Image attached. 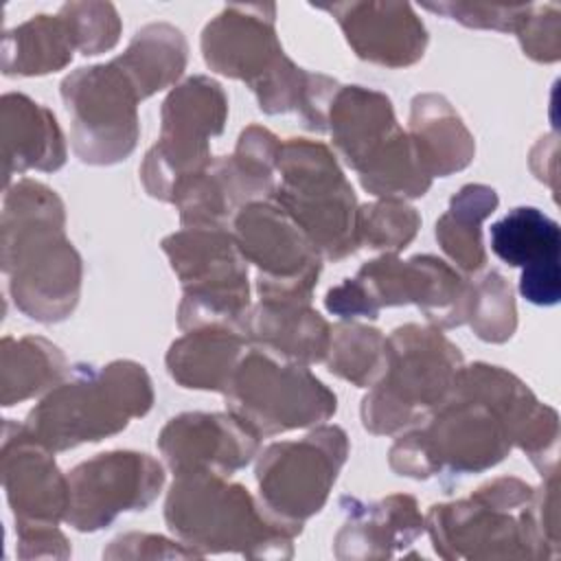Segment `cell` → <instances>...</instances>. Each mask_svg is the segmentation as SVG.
<instances>
[{"label": "cell", "instance_id": "cell-38", "mask_svg": "<svg viewBox=\"0 0 561 561\" xmlns=\"http://www.w3.org/2000/svg\"><path fill=\"white\" fill-rule=\"evenodd\" d=\"M103 559H202V554L180 539H169L153 533H125L110 541Z\"/></svg>", "mask_w": 561, "mask_h": 561}, {"label": "cell", "instance_id": "cell-40", "mask_svg": "<svg viewBox=\"0 0 561 561\" xmlns=\"http://www.w3.org/2000/svg\"><path fill=\"white\" fill-rule=\"evenodd\" d=\"M18 559H68L72 554L68 537L57 526H37L15 530Z\"/></svg>", "mask_w": 561, "mask_h": 561}, {"label": "cell", "instance_id": "cell-4", "mask_svg": "<svg viewBox=\"0 0 561 561\" xmlns=\"http://www.w3.org/2000/svg\"><path fill=\"white\" fill-rule=\"evenodd\" d=\"M153 399L151 377L134 359L75 364L66 379L31 408L24 425L55 454L68 451L121 434L131 419L151 410Z\"/></svg>", "mask_w": 561, "mask_h": 561}, {"label": "cell", "instance_id": "cell-11", "mask_svg": "<svg viewBox=\"0 0 561 561\" xmlns=\"http://www.w3.org/2000/svg\"><path fill=\"white\" fill-rule=\"evenodd\" d=\"M182 285L178 327L193 331L202 327H228L243 333L252 309L248 261L230 228H182L162 239Z\"/></svg>", "mask_w": 561, "mask_h": 561}, {"label": "cell", "instance_id": "cell-18", "mask_svg": "<svg viewBox=\"0 0 561 561\" xmlns=\"http://www.w3.org/2000/svg\"><path fill=\"white\" fill-rule=\"evenodd\" d=\"M164 467L145 451L112 449L96 454L68 473L66 524L79 533L107 528L118 515L149 508L162 486Z\"/></svg>", "mask_w": 561, "mask_h": 561}, {"label": "cell", "instance_id": "cell-12", "mask_svg": "<svg viewBox=\"0 0 561 561\" xmlns=\"http://www.w3.org/2000/svg\"><path fill=\"white\" fill-rule=\"evenodd\" d=\"M224 397L226 410L259 438L316 427L337 412L335 392L309 366L276 359L261 348L245 351Z\"/></svg>", "mask_w": 561, "mask_h": 561}, {"label": "cell", "instance_id": "cell-6", "mask_svg": "<svg viewBox=\"0 0 561 561\" xmlns=\"http://www.w3.org/2000/svg\"><path fill=\"white\" fill-rule=\"evenodd\" d=\"M329 134L337 156L357 173L366 193L405 202L430 191L432 178L383 92L342 85L329 107Z\"/></svg>", "mask_w": 561, "mask_h": 561}, {"label": "cell", "instance_id": "cell-22", "mask_svg": "<svg viewBox=\"0 0 561 561\" xmlns=\"http://www.w3.org/2000/svg\"><path fill=\"white\" fill-rule=\"evenodd\" d=\"M340 508L346 515L333 537V554L340 561L390 559L425 533V515L410 493H390L370 502L342 495Z\"/></svg>", "mask_w": 561, "mask_h": 561}, {"label": "cell", "instance_id": "cell-28", "mask_svg": "<svg viewBox=\"0 0 561 561\" xmlns=\"http://www.w3.org/2000/svg\"><path fill=\"white\" fill-rule=\"evenodd\" d=\"M70 373L64 351L42 335H4L0 342V403L11 408L46 394Z\"/></svg>", "mask_w": 561, "mask_h": 561}, {"label": "cell", "instance_id": "cell-30", "mask_svg": "<svg viewBox=\"0 0 561 561\" xmlns=\"http://www.w3.org/2000/svg\"><path fill=\"white\" fill-rule=\"evenodd\" d=\"M77 46L66 20L37 13L2 35V72L7 77H44L64 70Z\"/></svg>", "mask_w": 561, "mask_h": 561}, {"label": "cell", "instance_id": "cell-37", "mask_svg": "<svg viewBox=\"0 0 561 561\" xmlns=\"http://www.w3.org/2000/svg\"><path fill=\"white\" fill-rule=\"evenodd\" d=\"M522 53L537 64H554L561 59V7L554 2L528 7L515 31Z\"/></svg>", "mask_w": 561, "mask_h": 561}, {"label": "cell", "instance_id": "cell-29", "mask_svg": "<svg viewBox=\"0 0 561 561\" xmlns=\"http://www.w3.org/2000/svg\"><path fill=\"white\" fill-rule=\"evenodd\" d=\"M497 191L489 184H465L451 195L447 210L436 219V241L458 272L473 276L486 265L482 224L497 210Z\"/></svg>", "mask_w": 561, "mask_h": 561}, {"label": "cell", "instance_id": "cell-31", "mask_svg": "<svg viewBox=\"0 0 561 561\" xmlns=\"http://www.w3.org/2000/svg\"><path fill=\"white\" fill-rule=\"evenodd\" d=\"M491 250L511 267L559 263L561 228L535 206H517L491 224Z\"/></svg>", "mask_w": 561, "mask_h": 561}, {"label": "cell", "instance_id": "cell-24", "mask_svg": "<svg viewBox=\"0 0 561 561\" xmlns=\"http://www.w3.org/2000/svg\"><path fill=\"white\" fill-rule=\"evenodd\" d=\"M248 344L276 359L311 366L324 362L331 324L307 300H263L252 305L243 324Z\"/></svg>", "mask_w": 561, "mask_h": 561}, {"label": "cell", "instance_id": "cell-13", "mask_svg": "<svg viewBox=\"0 0 561 561\" xmlns=\"http://www.w3.org/2000/svg\"><path fill=\"white\" fill-rule=\"evenodd\" d=\"M228 94L219 81L193 75L178 83L160 107V134L138 169L145 191L160 202H173L186 178L204 171L210 160V138L224 134Z\"/></svg>", "mask_w": 561, "mask_h": 561}, {"label": "cell", "instance_id": "cell-7", "mask_svg": "<svg viewBox=\"0 0 561 561\" xmlns=\"http://www.w3.org/2000/svg\"><path fill=\"white\" fill-rule=\"evenodd\" d=\"M206 66L243 81L263 114H298L311 88V72L291 61L276 33V4H226L202 31Z\"/></svg>", "mask_w": 561, "mask_h": 561}, {"label": "cell", "instance_id": "cell-26", "mask_svg": "<svg viewBox=\"0 0 561 561\" xmlns=\"http://www.w3.org/2000/svg\"><path fill=\"white\" fill-rule=\"evenodd\" d=\"M245 351L248 340L241 331L202 327L173 340L164 364L169 377L186 390L224 392Z\"/></svg>", "mask_w": 561, "mask_h": 561}, {"label": "cell", "instance_id": "cell-41", "mask_svg": "<svg viewBox=\"0 0 561 561\" xmlns=\"http://www.w3.org/2000/svg\"><path fill=\"white\" fill-rule=\"evenodd\" d=\"M557 149H559L557 134H550V136H541L528 156L535 178L548 184L554 197H557Z\"/></svg>", "mask_w": 561, "mask_h": 561}, {"label": "cell", "instance_id": "cell-8", "mask_svg": "<svg viewBox=\"0 0 561 561\" xmlns=\"http://www.w3.org/2000/svg\"><path fill=\"white\" fill-rule=\"evenodd\" d=\"M465 366L460 348L432 324L408 322L388 335V364L359 405L366 432L392 436L440 408Z\"/></svg>", "mask_w": 561, "mask_h": 561}, {"label": "cell", "instance_id": "cell-19", "mask_svg": "<svg viewBox=\"0 0 561 561\" xmlns=\"http://www.w3.org/2000/svg\"><path fill=\"white\" fill-rule=\"evenodd\" d=\"M0 478L15 530L57 526L66 519L68 473L59 469L55 451L13 419L2 425Z\"/></svg>", "mask_w": 561, "mask_h": 561}, {"label": "cell", "instance_id": "cell-35", "mask_svg": "<svg viewBox=\"0 0 561 561\" xmlns=\"http://www.w3.org/2000/svg\"><path fill=\"white\" fill-rule=\"evenodd\" d=\"M59 15L66 20L77 50L85 57L107 53L121 39L123 22L112 2H66L61 4Z\"/></svg>", "mask_w": 561, "mask_h": 561}, {"label": "cell", "instance_id": "cell-3", "mask_svg": "<svg viewBox=\"0 0 561 561\" xmlns=\"http://www.w3.org/2000/svg\"><path fill=\"white\" fill-rule=\"evenodd\" d=\"M164 522L175 539L206 554H241L245 559H291L302 526L289 524L265 508L243 484L219 473L175 476Z\"/></svg>", "mask_w": 561, "mask_h": 561}, {"label": "cell", "instance_id": "cell-2", "mask_svg": "<svg viewBox=\"0 0 561 561\" xmlns=\"http://www.w3.org/2000/svg\"><path fill=\"white\" fill-rule=\"evenodd\" d=\"M0 263L9 294L26 318L55 324L75 313L83 261L66 237V206L48 184L20 178L4 188Z\"/></svg>", "mask_w": 561, "mask_h": 561}, {"label": "cell", "instance_id": "cell-9", "mask_svg": "<svg viewBox=\"0 0 561 561\" xmlns=\"http://www.w3.org/2000/svg\"><path fill=\"white\" fill-rule=\"evenodd\" d=\"M471 283L434 254H379L366 261L353 278H344L324 296L329 313L342 320H377L383 307L414 305L436 329L467 324Z\"/></svg>", "mask_w": 561, "mask_h": 561}, {"label": "cell", "instance_id": "cell-17", "mask_svg": "<svg viewBox=\"0 0 561 561\" xmlns=\"http://www.w3.org/2000/svg\"><path fill=\"white\" fill-rule=\"evenodd\" d=\"M230 230L248 265L256 267L259 298L311 302L324 259L280 206L272 199L252 202L239 210Z\"/></svg>", "mask_w": 561, "mask_h": 561}, {"label": "cell", "instance_id": "cell-23", "mask_svg": "<svg viewBox=\"0 0 561 561\" xmlns=\"http://www.w3.org/2000/svg\"><path fill=\"white\" fill-rule=\"evenodd\" d=\"M2 184L26 171L53 173L66 164L68 147L57 116L22 92H7L0 101Z\"/></svg>", "mask_w": 561, "mask_h": 561}, {"label": "cell", "instance_id": "cell-25", "mask_svg": "<svg viewBox=\"0 0 561 561\" xmlns=\"http://www.w3.org/2000/svg\"><path fill=\"white\" fill-rule=\"evenodd\" d=\"M408 134L432 180L449 178L476 158L473 134L447 96L438 92H421L412 99Z\"/></svg>", "mask_w": 561, "mask_h": 561}, {"label": "cell", "instance_id": "cell-39", "mask_svg": "<svg viewBox=\"0 0 561 561\" xmlns=\"http://www.w3.org/2000/svg\"><path fill=\"white\" fill-rule=\"evenodd\" d=\"M541 486L533 495V519L537 533L548 548L550 557L561 554V535H559V473L541 478Z\"/></svg>", "mask_w": 561, "mask_h": 561}, {"label": "cell", "instance_id": "cell-36", "mask_svg": "<svg viewBox=\"0 0 561 561\" xmlns=\"http://www.w3.org/2000/svg\"><path fill=\"white\" fill-rule=\"evenodd\" d=\"M425 11L445 15L467 28H484V31H500V33H515L519 22L524 20L530 2L508 4V2H460V0H445V2H423Z\"/></svg>", "mask_w": 561, "mask_h": 561}, {"label": "cell", "instance_id": "cell-15", "mask_svg": "<svg viewBox=\"0 0 561 561\" xmlns=\"http://www.w3.org/2000/svg\"><path fill=\"white\" fill-rule=\"evenodd\" d=\"M59 88L70 116V145L83 164L110 167L134 153L140 96L114 59L72 70Z\"/></svg>", "mask_w": 561, "mask_h": 561}, {"label": "cell", "instance_id": "cell-16", "mask_svg": "<svg viewBox=\"0 0 561 561\" xmlns=\"http://www.w3.org/2000/svg\"><path fill=\"white\" fill-rule=\"evenodd\" d=\"M351 445L340 425L320 423L298 440H278L256 456L259 497L276 517L305 526L318 515L346 465Z\"/></svg>", "mask_w": 561, "mask_h": 561}, {"label": "cell", "instance_id": "cell-20", "mask_svg": "<svg viewBox=\"0 0 561 561\" xmlns=\"http://www.w3.org/2000/svg\"><path fill=\"white\" fill-rule=\"evenodd\" d=\"M158 449L173 476L208 471L230 478L259 456L261 438L228 410L182 412L162 425Z\"/></svg>", "mask_w": 561, "mask_h": 561}, {"label": "cell", "instance_id": "cell-21", "mask_svg": "<svg viewBox=\"0 0 561 561\" xmlns=\"http://www.w3.org/2000/svg\"><path fill=\"white\" fill-rule=\"evenodd\" d=\"M340 24L351 50L381 68H408L423 59L430 35L410 2L362 0L316 7Z\"/></svg>", "mask_w": 561, "mask_h": 561}, {"label": "cell", "instance_id": "cell-32", "mask_svg": "<svg viewBox=\"0 0 561 561\" xmlns=\"http://www.w3.org/2000/svg\"><path fill=\"white\" fill-rule=\"evenodd\" d=\"M327 370L355 388H373L388 364V337L368 324L342 320L331 327Z\"/></svg>", "mask_w": 561, "mask_h": 561}, {"label": "cell", "instance_id": "cell-34", "mask_svg": "<svg viewBox=\"0 0 561 561\" xmlns=\"http://www.w3.org/2000/svg\"><path fill=\"white\" fill-rule=\"evenodd\" d=\"M419 228V210L403 199H377L357 208L359 248L399 254L414 241Z\"/></svg>", "mask_w": 561, "mask_h": 561}, {"label": "cell", "instance_id": "cell-27", "mask_svg": "<svg viewBox=\"0 0 561 561\" xmlns=\"http://www.w3.org/2000/svg\"><path fill=\"white\" fill-rule=\"evenodd\" d=\"M121 70L134 83L140 101L178 83L186 70L188 42L184 33L169 22L140 26L127 48L114 57Z\"/></svg>", "mask_w": 561, "mask_h": 561}, {"label": "cell", "instance_id": "cell-5", "mask_svg": "<svg viewBox=\"0 0 561 561\" xmlns=\"http://www.w3.org/2000/svg\"><path fill=\"white\" fill-rule=\"evenodd\" d=\"M535 486L515 476H500L469 497L432 504L425 533L434 552L447 561H548L533 519Z\"/></svg>", "mask_w": 561, "mask_h": 561}, {"label": "cell", "instance_id": "cell-10", "mask_svg": "<svg viewBox=\"0 0 561 561\" xmlns=\"http://www.w3.org/2000/svg\"><path fill=\"white\" fill-rule=\"evenodd\" d=\"M276 175L272 202L298 224L324 261L337 263L359 250V204L337 156L324 142L283 140Z\"/></svg>", "mask_w": 561, "mask_h": 561}, {"label": "cell", "instance_id": "cell-14", "mask_svg": "<svg viewBox=\"0 0 561 561\" xmlns=\"http://www.w3.org/2000/svg\"><path fill=\"white\" fill-rule=\"evenodd\" d=\"M280 140L263 125H248L230 156L180 182L173 202L182 228H230L239 210L272 199Z\"/></svg>", "mask_w": 561, "mask_h": 561}, {"label": "cell", "instance_id": "cell-1", "mask_svg": "<svg viewBox=\"0 0 561 561\" xmlns=\"http://www.w3.org/2000/svg\"><path fill=\"white\" fill-rule=\"evenodd\" d=\"M550 412L515 373L473 362L462 366L451 397L392 443L388 465L401 478H438L449 486L500 465Z\"/></svg>", "mask_w": 561, "mask_h": 561}, {"label": "cell", "instance_id": "cell-33", "mask_svg": "<svg viewBox=\"0 0 561 561\" xmlns=\"http://www.w3.org/2000/svg\"><path fill=\"white\" fill-rule=\"evenodd\" d=\"M467 324L486 344H504L517 331V305L511 283L495 270L471 283Z\"/></svg>", "mask_w": 561, "mask_h": 561}]
</instances>
